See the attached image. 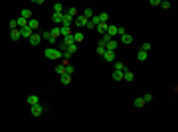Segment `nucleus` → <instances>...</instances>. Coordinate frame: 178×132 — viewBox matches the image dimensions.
Segmentation results:
<instances>
[{
    "label": "nucleus",
    "instance_id": "9d476101",
    "mask_svg": "<svg viewBox=\"0 0 178 132\" xmlns=\"http://www.w3.org/2000/svg\"><path fill=\"white\" fill-rule=\"evenodd\" d=\"M63 14H67V16H69V18H75V16H77V8H73V6H69V8H66V10H63Z\"/></svg>",
    "mask_w": 178,
    "mask_h": 132
},
{
    "label": "nucleus",
    "instance_id": "473e14b6",
    "mask_svg": "<svg viewBox=\"0 0 178 132\" xmlns=\"http://www.w3.org/2000/svg\"><path fill=\"white\" fill-rule=\"evenodd\" d=\"M55 73H58V75H63V73H66V65H63V63H59V65L55 67Z\"/></svg>",
    "mask_w": 178,
    "mask_h": 132
},
{
    "label": "nucleus",
    "instance_id": "0eeeda50",
    "mask_svg": "<svg viewBox=\"0 0 178 132\" xmlns=\"http://www.w3.org/2000/svg\"><path fill=\"white\" fill-rule=\"evenodd\" d=\"M105 36L113 40V38L117 36V26H113V24H109V26H107V32H105Z\"/></svg>",
    "mask_w": 178,
    "mask_h": 132
},
{
    "label": "nucleus",
    "instance_id": "bb28decb",
    "mask_svg": "<svg viewBox=\"0 0 178 132\" xmlns=\"http://www.w3.org/2000/svg\"><path fill=\"white\" fill-rule=\"evenodd\" d=\"M133 105L137 106V108H143V106H145V101H143V97H137V99L133 101Z\"/></svg>",
    "mask_w": 178,
    "mask_h": 132
},
{
    "label": "nucleus",
    "instance_id": "c9c22d12",
    "mask_svg": "<svg viewBox=\"0 0 178 132\" xmlns=\"http://www.w3.org/2000/svg\"><path fill=\"white\" fill-rule=\"evenodd\" d=\"M73 71H75L73 65H66V75H73Z\"/></svg>",
    "mask_w": 178,
    "mask_h": 132
},
{
    "label": "nucleus",
    "instance_id": "39448f33",
    "mask_svg": "<svg viewBox=\"0 0 178 132\" xmlns=\"http://www.w3.org/2000/svg\"><path fill=\"white\" fill-rule=\"evenodd\" d=\"M117 47H119V41L117 40H109L105 44V51H115Z\"/></svg>",
    "mask_w": 178,
    "mask_h": 132
},
{
    "label": "nucleus",
    "instance_id": "423d86ee",
    "mask_svg": "<svg viewBox=\"0 0 178 132\" xmlns=\"http://www.w3.org/2000/svg\"><path fill=\"white\" fill-rule=\"evenodd\" d=\"M40 41H42V34L34 32L32 36H30V44H32V46H40Z\"/></svg>",
    "mask_w": 178,
    "mask_h": 132
},
{
    "label": "nucleus",
    "instance_id": "a211bd4d",
    "mask_svg": "<svg viewBox=\"0 0 178 132\" xmlns=\"http://www.w3.org/2000/svg\"><path fill=\"white\" fill-rule=\"evenodd\" d=\"M123 79H125L127 83H131V81L135 79V73H133V71H127V69H125V71H123Z\"/></svg>",
    "mask_w": 178,
    "mask_h": 132
},
{
    "label": "nucleus",
    "instance_id": "dca6fc26",
    "mask_svg": "<svg viewBox=\"0 0 178 132\" xmlns=\"http://www.w3.org/2000/svg\"><path fill=\"white\" fill-rule=\"evenodd\" d=\"M81 16H85L87 20H89V18H93V16H95V12H93V8H83V12H81Z\"/></svg>",
    "mask_w": 178,
    "mask_h": 132
},
{
    "label": "nucleus",
    "instance_id": "4c0bfd02",
    "mask_svg": "<svg viewBox=\"0 0 178 132\" xmlns=\"http://www.w3.org/2000/svg\"><path fill=\"white\" fill-rule=\"evenodd\" d=\"M95 51H97L99 55H101V57H103V53H105V47H101V46H97V49H95Z\"/></svg>",
    "mask_w": 178,
    "mask_h": 132
},
{
    "label": "nucleus",
    "instance_id": "cd10ccee",
    "mask_svg": "<svg viewBox=\"0 0 178 132\" xmlns=\"http://www.w3.org/2000/svg\"><path fill=\"white\" fill-rule=\"evenodd\" d=\"M113 67H115V71H125V63L123 61H115Z\"/></svg>",
    "mask_w": 178,
    "mask_h": 132
},
{
    "label": "nucleus",
    "instance_id": "c756f323",
    "mask_svg": "<svg viewBox=\"0 0 178 132\" xmlns=\"http://www.w3.org/2000/svg\"><path fill=\"white\" fill-rule=\"evenodd\" d=\"M113 81H123V71H115L113 69Z\"/></svg>",
    "mask_w": 178,
    "mask_h": 132
},
{
    "label": "nucleus",
    "instance_id": "ddd939ff",
    "mask_svg": "<svg viewBox=\"0 0 178 132\" xmlns=\"http://www.w3.org/2000/svg\"><path fill=\"white\" fill-rule=\"evenodd\" d=\"M83 40H85V36L79 32V30H77V32H73V41H75V44H81Z\"/></svg>",
    "mask_w": 178,
    "mask_h": 132
},
{
    "label": "nucleus",
    "instance_id": "58836bf2",
    "mask_svg": "<svg viewBox=\"0 0 178 132\" xmlns=\"http://www.w3.org/2000/svg\"><path fill=\"white\" fill-rule=\"evenodd\" d=\"M10 30H18V24H16V20H10Z\"/></svg>",
    "mask_w": 178,
    "mask_h": 132
},
{
    "label": "nucleus",
    "instance_id": "f8f14e48",
    "mask_svg": "<svg viewBox=\"0 0 178 132\" xmlns=\"http://www.w3.org/2000/svg\"><path fill=\"white\" fill-rule=\"evenodd\" d=\"M32 34H34V32H32L28 26H26V28H20V36H22V38H28V40H30V36H32Z\"/></svg>",
    "mask_w": 178,
    "mask_h": 132
},
{
    "label": "nucleus",
    "instance_id": "7c9ffc66",
    "mask_svg": "<svg viewBox=\"0 0 178 132\" xmlns=\"http://www.w3.org/2000/svg\"><path fill=\"white\" fill-rule=\"evenodd\" d=\"M61 41H63V46H71V44H75V41H73V34H71V36H67V38H63V40H61Z\"/></svg>",
    "mask_w": 178,
    "mask_h": 132
},
{
    "label": "nucleus",
    "instance_id": "f704fd0d",
    "mask_svg": "<svg viewBox=\"0 0 178 132\" xmlns=\"http://www.w3.org/2000/svg\"><path fill=\"white\" fill-rule=\"evenodd\" d=\"M143 101H145V105H146V103H152V95H151V93L143 95Z\"/></svg>",
    "mask_w": 178,
    "mask_h": 132
},
{
    "label": "nucleus",
    "instance_id": "aec40b11",
    "mask_svg": "<svg viewBox=\"0 0 178 132\" xmlns=\"http://www.w3.org/2000/svg\"><path fill=\"white\" fill-rule=\"evenodd\" d=\"M28 28H30L32 32H36V30L40 28V22H38V20H34V18H32V20H28Z\"/></svg>",
    "mask_w": 178,
    "mask_h": 132
},
{
    "label": "nucleus",
    "instance_id": "9b49d317",
    "mask_svg": "<svg viewBox=\"0 0 178 132\" xmlns=\"http://www.w3.org/2000/svg\"><path fill=\"white\" fill-rule=\"evenodd\" d=\"M30 108H32V114H34V116H40V114L44 112V106H42V105H34V106H30Z\"/></svg>",
    "mask_w": 178,
    "mask_h": 132
},
{
    "label": "nucleus",
    "instance_id": "f03ea898",
    "mask_svg": "<svg viewBox=\"0 0 178 132\" xmlns=\"http://www.w3.org/2000/svg\"><path fill=\"white\" fill-rule=\"evenodd\" d=\"M87 18L85 16H81V14H77V16H75V18H73V26H77V28H85L87 26Z\"/></svg>",
    "mask_w": 178,
    "mask_h": 132
},
{
    "label": "nucleus",
    "instance_id": "ea45409f",
    "mask_svg": "<svg viewBox=\"0 0 178 132\" xmlns=\"http://www.w3.org/2000/svg\"><path fill=\"white\" fill-rule=\"evenodd\" d=\"M151 6H160V0H151Z\"/></svg>",
    "mask_w": 178,
    "mask_h": 132
},
{
    "label": "nucleus",
    "instance_id": "5701e85b",
    "mask_svg": "<svg viewBox=\"0 0 178 132\" xmlns=\"http://www.w3.org/2000/svg\"><path fill=\"white\" fill-rule=\"evenodd\" d=\"M22 36H20V30H10V40L12 41H18Z\"/></svg>",
    "mask_w": 178,
    "mask_h": 132
},
{
    "label": "nucleus",
    "instance_id": "2f4dec72",
    "mask_svg": "<svg viewBox=\"0 0 178 132\" xmlns=\"http://www.w3.org/2000/svg\"><path fill=\"white\" fill-rule=\"evenodd\" d=\"M61 18H63V14H52V22L55 24H61Z\"/></svg>",
    "mask_w": 178,
    "mask_h": 132
},
{
    "label": "nucleus",
    "instance_id": "a878e982",
    "mask_svg": "<svg viewBox=\"0 0 178 132\" xmlns=\"http://www.w3.org/2000/svg\"><path fill=\"white\" fill-rule=\"evenodd\" d=\"M146 57H148V53L146 51H143V49H138L137 51V59L138 61H146Z\"/></svg>",
    "mask_w": 178,
    "mask_h": 132
},
{
    "label": "nucleus",
    "instance_id": "6ab92c4d",
    "mask_svg": "<svg viewBox=\"0 0 178 132\" xmlns=\"http://www.w3.org/2000/svg\"><path fill=\"white\" fill-rule=\"evenodd\" d=\"M50 34H52V38L55 41H58V38H61V34H59V26H53L52 30H50Z\"/></svg>",
    "mask_w": 178,
    "mask_h": 132
},
{
    "label": "nucleus",
    "instance_id": "c85d7f7f",
    "mask_svg": "<svg viewBox=\"0 0 178 132\" xmlns=\"http://www.w3.org/2000/svg\"><path fill=\"white\" fill-rule=\"evenodd\" d=\"M107 26H109V24H99V26L95 28V30H97V32L101 34V36H105V32H107Z\"/></svg>",
    "mask_w": 178,
    "mask_h": 132
},
{
    "label": "nucleus",
    "instance_id": "2eb2a0df",
    "mask_svg": "<svg viewBox=\"0 0 178 132\" xmlns=\"http://www.w3.org/2000/svg\"><path fill=\"white\" fill-rule=\"evenodd\" d=\"M59 34H61L63 38H67V36H71L73 34V30L71 28H66V26H59Z\"/></svg>",
    "mask_w": 178,
    "mask_h": 132
},
{
    "label": "nucleus",
    "instance_id": "6e6552de",
    "mask_svg": "<svg viewBox=\"0 0 178 132\" xmlns=\"http://www.w3.org/2000/svg\"><path fill=\"white\" fill-rule=\"evenodd\" d=\"M61 26H66V28H71V26H73V18H69L67 14H63V18H61Z\"/></svg>",
    "mask_w": 178,
    "mask_h": 132
},
{
    "label": "nucleus",
    "instance_id": "f257e3e1",
    "mask_svg": "<svg viewBox=\"0 0 178 132\" xmlns=\"http://www.w3.org/2000/svg\"><path fill=\"white\" fill-rule=\"evenodd\" d=\"M44 55H46V59H61L63 57V53L59 51L58 47H48L44 51Z\"/></svg>",
    "mask_w": 178,
    "mask_h": 132
},
{
    "label": "nucleus",
    "instance_id": "7ed1b4c3",
    "mask_svg": "<svg viewBox=\"0 0 178 132\" xmlns=\"http://www.w3.org/2000/svg\"><path fill=\"white\" fill-rule=\"evenodd\" d=\"M103 59H105L107 63H115V61H117V53L115 51H105L103 53Z\"/></svg>",
    "mask_w": 178,
    "mask_h": 132
},
{
    "label": "nucleus",
    "instance_id": "4be33fe9",
    "mask_svg": "<svg viewBox=\"0 0 178 132\" xmlns=\"http://www.w3.org/2000/svg\"><path fill=\"white\" fill-rule=\"evenodd\" d=\"M59 81H61V85H69L71 83V75H66L63 73V75H59Z\"/></svg>",
    "mask_w": 178,
    "mask_h": 132
},
{
    "label": "nucleus",
    "instance_id": "20e7f679",
    "mask_svg": "<svg viewBox=\"0 0 178 132\" xmlns=\"http://www.w3.org/2000/svg\"><path fill=\"white\" fill-rule=\"evenodd\" d=\"M99 24H101V22H99V16L95 14L93 18H89V22H87V26H85V28H89V30H95V28H97Z\"/></svg>",
    "mask_w": 178,
    "mask_h": 132
},
{
    "label": "nucleus",
    "instance_id": "412c9836",
    "mask_svg": "<svg viewBox=\"0 0 178 132\" xmlns=\"http://www.w3.org/2000/svg\"><path fill=\"white\" fill-rule=\"evenodd\" d=\"M42 40L50 41V44H55V40H53V38H52V34L48 32V30H46V32H42Z\"/></svg>",
    "mask_w": 178,
    "mask_h": 132
},
{
    "label": "nucleus",
    "instance_id": "e433bc0d",
    "mask_svg": "<svg viewBox=\"0 0 178 132\" xmlns=\"http://www.w3.org/2000/svg\"><path fill=\"white\" fill-rule=\"evenodd\" d=\"M170 6H172V4L168 2V0H164V2H160V8H162V10H168Z\"/></svg>",
    "mask_w": 178,
    "mask_h": 132
},
{
    "label": "nucleus",
    "instance_id": "b1692460",
    "mask_svg": "<svg viewBox=\"0 0 178 132\" xmlns=\"http://www.w3.org/2000/svg\"><path fill=\"white\" fill-rule=\"evenodd\" d=\"M99 16V22H101V24H109V14L107 12H101V14H97Z\"/></svg>",
    "mask_w": 178,
    "mask_h": 132
},
{
    "label": "nucleus",
    "instance_id": "1a4fd4ad",
    "mask_svg": "<svg viewBox=\"0 0 178 132\" xmlns=\"http://www.w3.org/2000/svg\"><path fill=\"white\" fill-rule=\"evenodd\" d=\"M20 18H24V20H32V10H30V8H24V10L20 12Z\"/></svg>",
    "mask_w": 178,
    "mask_h": 132
},
{
    "label": "nucleus",
    "instance_id": "393cba45",
    "mask_svg": "<svg viewBox=\"0 0 178 132\" xmlns=\"http://www.w3.org/2000/svg\"><path fill=\"white\" fill-rule=\"evenodd\" d=\"M53 14H63V4L61 2H55L53 4Z\"/></svg>",
    "mask_w": 178,
    "mask_h": 132
},
{
    "label": "nucleus",
    "instance_id": "72a5a7b5",
    "mask_svg": "<svg viewBox=\"0 0 178 132\" xmlns=\"http://www.w3.org/2000/svg\"><path fill=\"white\" fill-rule=\"evenodd\" d=\"M141 49L148 53V49H151V41H143V46H141Z\"/></svg>",
    "mask_w": 178,
    "mask_h": 132
},
{
    "label": "nucleus",
    "instance_id": "f3484780",
    "mask_svg": "<svg viewBox=\"0 0 178 132\" xmlns=\"http://www.w3.org/2000/svg\"><path fill=\"white\" fill-rule=\"evenodd\" d=\"M28 105L30 106H34V105H40V99H38V95H30V97H28Z\"/></svg>",
    "mask_w": 178,
    "mask_h": 132
},
{
    "label": "nucleus",
    "instance_id": "4468645a",
    "mask_svg": "<svg viewBox=\"0 0 178 132\" xmlns=\"http://www.w3.org/2000/svg\"><path fill=\"white\" fill-rule=\"evenodd\" d=\"M121 44H125V46L133 44V36L131 34H123V36H121Z\"/></svg>",
    "mask_w": 178,
    "mask_h": 132
}]
</instances>
